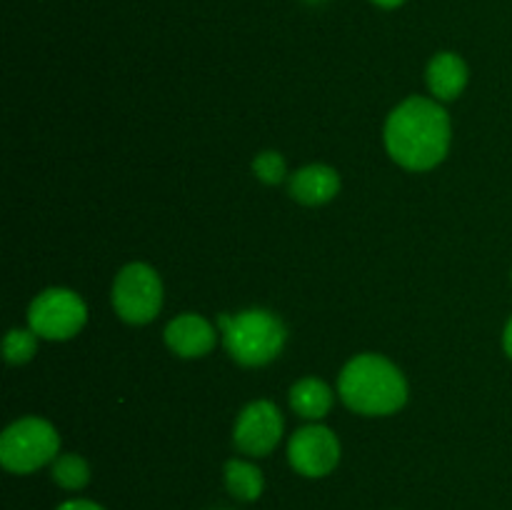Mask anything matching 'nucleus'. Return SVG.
I'll return each mask as SVG.
<instances>
[{
  "mask_svg": "<svg viewBox=\"0 0 512 510\" xmlns=\"http://www.w3.org/2000/svg\"><path fill=\"white\" fill-rule=\"evenodd\" d=\"M385 148L390 158L408 170H430L440 165L450 148V118L438 100H403L385 123Z\"/></svg>",
  "mask_w": 512,
  "mask_h": 510,
  "instance_id": "1",
  "label": "nucleus"
},
{
  "mask_svg": "<svg viewBox=\"0 0 512 510\" xmlns=\"http://www.w3.org/2000/svg\"><path fill=\"white\" fill-rule=\"evenodd\" d=\"M338 390L343 403L360 415H390L408 400L405 375L375 353L355 355L340 373Z\"/></svg>",
  "mask_w": 512,
  "mask_h": 510,
  "instance_id": "2",
  "label": "nucleus"
},
{
  "mask_svg": "<svg viewBox=\"0 0 512 510\" xmlns=\"http://www.w3.org/2000/svg\"><path fill=\"white\" fill-rule=\"evenodd\" d=\"M220 330H223V343L235 363L245 368H258L275 360L283 350L288 330L280 323L278 315L263 308L240 310L235 315H220Z\"/></svg>",
  "mask_w": 512,
  "mask_h": 510,
  "instance_id": "3",
  "label": "nucleus"
},
{
  "mask_svg": "<svg viewBox=\"0 0 512 510\" xmlns=\"http://www.w3.org/2000/svg\"><path fill=\"white\" fill-rule=\"evenodd\" d=\"M60 435L48 420L20 418L0 435V463L10 473H33L58 458Z\"/></svg>",
  "mask_w": 512,
  "mask_h": 510,
  "instance_id": "4",
  "label": "nucleus"
},
{
  "mask_svg": "<svg viewBox=\"0 0 512 510\" xmlns=\"http://www.w3.org/2000/svg\"><path fill=\"white\" fill-rule=\"evenodd\" d=\"M113 308L125 323H150L163 308L160 275L145 263L125 265L113 283Z\"/></svg>",
  "mask_w": 512,
  "mask_h": 510,
  "instance_id": "5",
  "label": "nucleus"
},
{
  "mask_svg": "<svg viewBox=\"0 0 512 510\" xmlns=\"http://www.w3.org/2000/svg\"><path fill=\"white\" fill-rule=\"evenodd\" d=\"M88 308L83 298L68 288L43 290L28 308V323L38 338L70 340L83 330Z\"/></svg>",
  "mask_w": 512,
  "mask_h": 510,
  "instance_id": "6",
  "label": "nucleus"
},
{
  "mask_svg": "<svg viewBox=\"0 0 512 510\" xmlns=\"http://www.w3.org/2000/svg\"><path fill=\"white\" fill-rule=\"evenodd\" d=\"M290 465L305 478H323L340 463V440L325 425H305L288 443Z\"/></svg>",
  "mask_w": 512,
  "mask_h": 510,
  "instance_id": "7",
  "label": "nucleus"
},
{
  "mask_svg": "<svg viewBox=\"0 0 512 510\" xmlns=\"http://www.w3.org/2000/svg\"><path fill=\"white\" fill-rule=\"evenodd\" d=\"M283 435V415L270 400H255L235 420V448L253 458L273 453Z\"/></svg>",
  "mask_w": 512,
  "mask_h": 510,
  "instance_id": "8",
  "label": "nucleus"
},
{
  "mask_svg": "<svg viewBox=\"0 0 512 510\" xmlns=\"http://www.w3.org/2000/svg\"><path fill=\"white\" fill-rule=\"evenodd\" d=\"M165 343L180 358H203L218 343L215 328L195 313L178 315L165 328Z\"/></svg>",
  "mask_w": 512,
  "mask_h": 510,
  "instance_id": "9",
  "label": "nucleus"
},
{
  "mask_svg": "<svg viewBox=\"0 0 512 510\" xmlns=\"http://www.w3.org/2000/svg\"><path fill=\"white\" fill-rule=\"evenodd\" d=\"M340 190L338 170L330 165H308L290 178V195L303 205H323Z\"/></svg>",
  "mask_w": 512,
  "mask_h": 510,
  "instance_id": "10",
  "label": "nucleus"
},
{
  "mask_svg": "<svg viewBox=\"0 0 512 510\" xmlns=\"http://www.w3.org/2000/svg\"><path fill=\"white\" fill-rule=\"evenodd\" d=\"M430 93L438 100H455L468 85V65L458 53H438L425 70Z\"/></svg>",
  "mask_w": 512,
  "mask_h": 510,
  "instance_id": "11",
  "label": "nucleus"
},
{
  "mask_svg": "<svg viewBox=\"0 0 512 510\" xmlns=\"http://www.w3.org/2000/svg\"><path fill=\"white\" fill-rule=\"evenodd\" d=\"M290 405L305 420H323L333 408V390L318 378H303L290 388Z\"/></svg>",
  "mask_w": 512,
  "mask_h": 510,
  "instance_id": "12",
  "label": "nucleus"
},
{
  "mask_svg": "<svg viewBox=\"0 0 512 510\" xmlns=\"http://www.w3.org/2000/svg\"><path fill=\"white\" fill-rule=\"evenodd\" d=\"M225 488H228V493L233 495V498L238 500H245V503H250V500H258L260 493H263L265 488V478L263 473H260L258 465L248 463V460H228L225 463Z\"/></svg>",
  "mask_w": 512,
  "mask_h": 510,
  "instance_id": "13",
  "label": "nucleus"
},
{
  "mask_svg": "<svg viewBox=\"0 0 512 510\" xmlns=\"http://www.w3.org/2000/svg\"><path fill=\"white\" fill-rule=\"evenodd\" d=\"M53 480L65 490H80L90 483L88 460L75 453L58 455L53 460Z\"/></svg>",
  "mask_w": 512,
  "mask_h": 510,
  "instance_id": "14",
  "label": "nucleus"
},
{
  "mask_svg": "<svg viewBox=\"0 0 512 510\" xmlns=\"http://www.w3.org/2000/svg\"><path fill=\"white\" fill-rule=\"evenodd\" d=\"M5 360L10 365H23L28 363L30 358L35 355L38 350V335L33 330H23V328H15L5 335Z\"/></svg>",
  "mask_w": 512,
  "mask_h": 510,
  "instance_id": "15",
  "label": "nucleus"
},
{
  "mask_svg": "<svg viewBox=\"0 0 512 510\" xmlns=\"http://www.w3.org/2000/svg\"><path fill=\"white\" fill-rule=\"evenodd\" d=\"M253 173L258 175L263 183L268 185H278L285 180V160L280 158L278 153L268 150V153H260L255 155L253 160Z\"/></svg>",
  "mask_w": 512,
  "mask_h": 510,
  "instance_id": "16",
  "label": "nucleus"
},
{
  "mask_svg": "<svg viewBox=\"0 0 512 510\" xmlns=\"http://www.w3.org/2000/svg\"><path fill=\"white\" fill-rule=\"evenodd\" d=\"M58 510H105V508H100V505L93 503V500H68V503L60 505Z\"/></svg>",
  "mask_w": 512,
  "mask_h": 510,
  "instance_id": "17",
  "label": "nucleus"
},
{
  "mask_svg": "<svg viewBox=\"0 0 512 510\" xmlns=\"http://www.w3.org/2000/svg\"><path fill=\"white\" fill-rule=\"evenodd\" d=\"M503 345H505V353H508V355H510V360H512V318L508 320V325H505Z\"/></svg>",
  "mask_w": 512,
  "mask_h": 510,
  "instance_id": "18",
  "label": "nucleus"
},
{
  "mask_svg": "<svg viewBox=\"0 0 512 510\" xmlns=\"http://www.w3.org/2000/svg\"><path fill=\"white\" fill-rule=\"evenodd\" d=\"M373 3L380 5V8H385V10H393V8H400L405 0H373Z\"/></svg>",
  "mask_w": 512,
  "mask_h": 510,
  "instance_id": "19",
  "label": "nucleus"
},
{
  "mask_svg": "<svg viewBox=\"0 0 512 510\" xmlns=\"http://www.w3.org/2000/svg\"><path fill=\"white\" fill-rule=\"evenodd\" d=\"M310 3H318V0H310Z\"/></svg>",
  "mask_w": 512,
  "mask_h": 510,
  "instance_id": "20",
  "label": "nucleus"
}]
</instances>
